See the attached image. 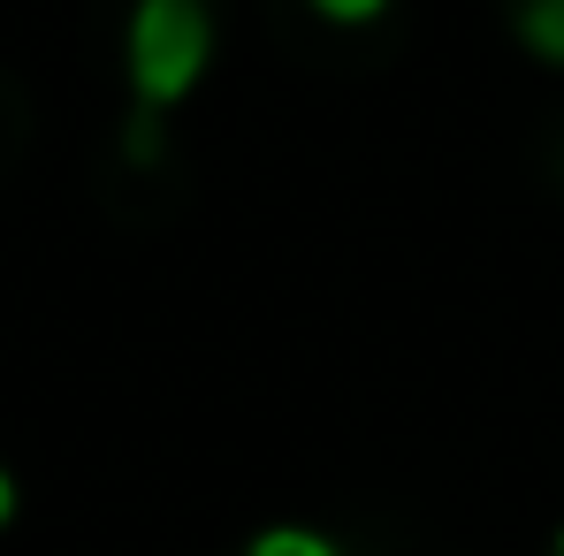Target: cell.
Segmentation results:
<instances>
[{
  "instance_id": "obj_1",
  "label": "cell",
  "mask_w": 564,
  "mask_h": 556,
  "mask_svg": "<svg viewBox=\"0 0 564 556\" xmlns=\"http://www.w3.org/2000/svg\"><path fill=\"white\" fill-rule=\"evenodd\" d=\"M214 62V8L206 0H138L130 31H122V69H130V99L169 115L176 99H191V85Z\"/></svg>"
},
{
  "instance_id": "obj_2",
  "label": "cell",
  "mask_w": 564,
  "mask_h": 556,
  "mask_svg": "<svg viewBox=\"0 0 564 556\" xmlns=\"http://www.w3.org/2000/svg\"><path fill=\"white\" fill-rule=\"evenodd\" d=\"M511 31H519V46H527L534 62L564 69V0H519V8H511Z\"/></svg>"
},
{
  "instance_id": "obj_3",
  "label": "cell",
  "mask_w": 564,
  "mask_h": 556,
  "mask_svg": "<svg viewBox=\"0 0 564 556\" xmlns=\"http://www.w3.org/2000/svg\"><path fill=\"white\" fill-rule=\"evenodd\" d=\"M245 556H344V549L328 534H313V526H268V534H252Z\"/></svg>"
},
{
  "instance_id": "obj_4",
  "label": "cell",
  "mask_w": 564,
  "mask_h": 556,
  "mask_svg": "<svg viewBox=\"0 0 564 556\" xmlns=\"http://www.w3.org/2000/svg\"><path fill=\"white\" fill-rule=\"evenodd\" d=\"M389 0H313V15H328V23H375Z\"/></svg>"
},
{
  "instance_id": "obj_5",
  "label": "cell",
  "mask_w": 564,
  "mask_h": 556,
  "mask_svg": "<svg viewBox=\"0 0 564 556\" xmlns=\"http://www.w3.org/2000/svg\"><path fill=\"white\" fill-rule=\"evenodd\" d=\"M15 503H23V495H15V472H8V465H0V526H8V519H15Z\"/></svg>"
},
{
  "instance_id": "obj_6",
  "label": "cell",
  "mask_w": 564,
  "mask_h": 556,
  "mask_svg": "<svg viewBox=\"0 0 564 556\" xmlns=\"http://www.w3.org/2000/svg\"><path fill=\"white\" fill-rule=\"evenodd\" d=\"M557 556H564V526H557Z\"/></svg>"
}]
</instances>
